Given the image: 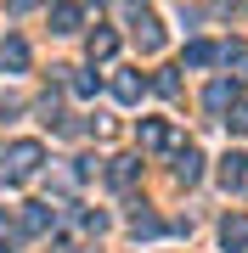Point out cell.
<instances>
[{"instance_id":"obj_1","label":"cell","mask_w":248,"mask_h":253,"mask_svg":"<svg viewBox=\"0 0 248 253\" xmlns=\"http://www.w3.org/2000/svg\"><path fill=\"white\" fill-rule=\"evenodd\" d=\"M40 158H46V152H40V141H11V146H6V163H11L6 180H28V174L40 169Z\"/></svg>"},{"instance_id":"obj_2","label":"cell","mask_w":248,"mask_h":253,"mask_svg":"<svg viewBox=\"0 0 248 253\" xmlns=\"http://www.w3.org/2000/svg\"><path fill=\"white\" fill-rule=\"evenodd\" d=\"M198 174H203V158L186 146V152H175V180L181 186H198Z\"/></svg>"},{"instance_id":"obj_3","label":"cell","mask_w":248,"mask_h":253,"mask_svg":"<svg viewBox=\"0 0 248 253\" xmlns=\"http://www.w3.org/2000/svg\"><path fill=\"white\" fill-rule=\"evenodd\" d=\"M243 174H248V158H243V152L220 158V186H226V191H237V186H243Z\"/></svg>"},{"instance_id":"obj_4","label":"cell","mask_w":248,"mask_h":253,"mask_svg":"<svg viewBox=\"0 0 248 253\" xmlns=\"http://www.w3.org/2000/svg\"><path fill=\"white\" fill-rule=\"evenodd\" d=\"M136 34H141V51L164 45V28H158V17H147V11H136Z\"/></svg>"},{"instance_id":"obj_5","label":"cell","mask_w":248,"mask_h":253,"mask_svg":"<svg viewBox=\"0 0 248 253\" xmlns=\"http://www.w3.org/2000/svg\"><path fill=\"white\" fill-rule=\"evenodd\" d=\"M23 231H28V236L51 231V208H46V203H28V208H23Z\"/></svg>"},{"instance_id":"obj_6","label":"cell","mask_w":248,"mask_h":253,"mask_svg":"<svg viewBox=\"0 0 248 253\" xmlns=\"http://www.w3.org/2000/svg\"><path fill=\"white\" fill-rule=\"evenodd\" d=\"M51 23H56V34H74V28H79V6L56 0V6H51Z\"/></svg>"},{"instance_id":"obj_7","label":"cell","mask_w":248,"mask_h":253,"mask_svg":"<svg viewBox=\"0 0 248 253\" xmlns=\"http://www.w3.org/2000/svg\"><path fill=\"white\" fill-rule=\"evenodd\" d=\"M220 242L226 248H248V219H226V225H220Z\"/></svg>"},{"instance_id":"obj_8","label":"cell","mask_w":248,"mask_h":253,"mask_svg":"<svg viewBox=\"0 0 248 253\" xmlns=\"http://www.w3.org/2000/svg\"><path fill=\"white\" fill-rule=\"evenodd\" d=\"M113 96H119V101H136L141 96V73H119V79H113Z\"/></svg>"},{"instance_id":"obj_9","label":"cell","mask_w":248,"mask_h":253,"mask_svg":"<svg viewBox=\"0 0 248 253\" xmlns=\"http://www.w3.org/2000/svg\"><path fill=\"white\" fill-rule=\"evenodd\" d=\"M231 96H237V84H231V79H214V84H209V96H203V101H209V107L220 113V107H226Z\"/></svg>"},{"instance_id":"obj_10","label":"cell","mask_w":248,"mask_h":253,"mask_svg":"<svg viewBox=\"0 0 248 253\" xmlns=\"http://www.w3.org/2000/svg\"><path fill=\"white\" fill-rule=\"evenodd\" d=\"M0 62L6 68H28V45L23 40H6V45H0Z\"/></svg>"},{"instance_id":"obj_11","label":"cell","mask_w":248,"mask_h":253,"mask_svg":"<svg viewBox=\"0 0 248 253\" xmlns=\"http://www.w3.org/2000/svg\"><path fill=\"white\" fill-rule=\"evenodd\" d=\"M107 180H113V186H130V180H136V158H113Z\"/></svg>"},{"instance_id":"obj_12","label":"cell","mask_w":248,"mask_h":253,"mask_svg":"<svg viewBox=\"0 0 248 253\" xmlns=\"http://www.w3.org/2000/svg\"><path fill=\"white\" fill-rule=\"evenodd\" d=\"M113 51H119V40H113L107 28H101V34H91V56H96V62H107Z\"/></svg>"},{"instance_id":"obj_13","label":"cell","mask_w":248,"mask_h":253,"mask_svg":"<svg viewBox=\"0 0 248 253\" xmlns=\"http://www.w3.org/2000/svg\"><path fill=\"white\" fill-rule=\"evenodd\" d=\"M186 62H192V68H209V62H214V45H203V40H192V45H186Z\"/></svg>"},{"instance_id":"obj_14","label":"cell","mask_w":248,"mask_h":253,"mask_svg":"<svg viewBox=\"0 0 248 253\" xmlns=\"http://www.w3.org/2000/svg\"><path fill=\"white\" fill-rule=\"evenodd\" d=\"M141 141H147V146H164V141H169V129L158 124V118H147V124H141Z\"/></svg>"},{"instance_id":"obj_15","label":"cell","mask_w":248,"mask_h":253,"mask_svg":"<svg viewBox=\"0 0 248 253\" xmlns=\"http://www.w3.org/2000/svg\"><path fill=\"white\" fill-rule=\"evenodd\" d=\"M130 231H136V236H158V231H164V225H158L152 214H136V219H130Z\"/></svg>"},{"instance_id":"obj_16","label":"cell","mask_w":248,"mask_h":253,"mask_svg":"<svg viewBox=\"0 0 248 253\" xmlns=\"http://www.w3.org/2000/svg\"><path fill=\"white\" fill-rule=\"evenodd\" d=\"M226 124H231V129H237V135H248V101H243V107H237V113H231V118H226Z\"/></svg>"}]
</instances>
